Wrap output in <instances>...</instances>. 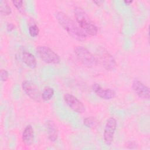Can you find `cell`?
<instances>
[{
	"label": "cell",
	"mask_w": 150,
	"mask_h": 150,
	"mask_svg": "<svg viewBox=\"0 0 150 150\" xmlns=\"http://www.w3.org/2000/svg\"><path fill=\"white\" fill-rule=\"evenodd\" d=\"M55 15L60 26L72 38L79 41H84L86 39L87 35L67 15L63 12L58 11L56 13Z\"/></svg>",
	"instance_id": "cell-1"
},
{
	"label": "cell",
	"mask_w": 150,
	"mask_h": 150,
	"mask_svg": "<svg viewBox=\"0 0 150 150\" xmlns=\"http://www.w3.org/2000/svg\"><path fill=\"white\" fill-rule=\"evenodd\" d=\"M74 16L78 25L87 36H96L98 28L90 20L87 13L80 7L77 6L74 9Z\"/></svg>",
	"instance_id": "cell-2"
},
{
	"label": "cell",
	"mask_w": 150,
	"mask_h": 150,
	"mask_svg": "<svg viewBox=\"0 0 150 150\" xmlns=\"http://www.w3.org/2000/svg\"><path fill=\"white\" fill-rule=\"evenodd\" d=\"M74 52L80 62L87 67H95L98 63L97 57L84 46H77L75 47Z\"/></svg>",
	"instance_id": "cell-3"
},
{
	"label": "cell",
	"mask_w": 150,
	"mask_h": 150,
	"mask_svg": "<svg viewBox=\"0 0 150 150\" xmlns=\"http://www.w3.org/2000/svg\"><path fill=\"white\" fill-rule=\"evenodd\" d=\"M97 59L104 68L108 71L113 70L116 66L114 57L104 47H99L97 51Z\"/></svg>",
	"instance_id": "cell-4"
},
{
	"label": "cell",
	"mask_w": 150,
	"mask_h": 150,
	"mask_svg": "<svg viewBox=\"0 0 150 150\" xmlns=\"http://www.w3.org/2000/svg\"><path fill=\"white\" fill-rule=\"evenodd\" d=\"M37 53L40 58L46 63L56 64L59 63L60 62V58L59 56L47 46H38Z\"/></svg>",
	"instance_id": "cell-5"
},
{
	"label": "cell",
	"mask_w": 150,
	"mask_h": 150,
	"mask_svg": "<svg viewBox=\"0 0 150 150\" xmlns=\"http://www.w3.org/2000/svg\"><path fill=\"white\" fill-rule=\"evenodd\" d=\"M117 128V121L114 117L109 118L105 123L103 138L104 143L107 145H110L114 139V136Z\"/></svg>",
	"instance_id": "cell-6"
},
{
	"label": "cell",
	"mask_w": 150,
	"mask_h": 150,
	"mask_svg": "<svg viewBox=\"0 0 150 150\" xmlns=\"http://www.w3.org/2000/svg\"><path fill=\"white\" fill-rule=\"evenodd\" d=\"M22 87L25 93L32 100L40 102L42 99L39 88L33 81L24 80L22 83Z\"/></svg>",
	"instance_id": "cell-7"
},
{
	"label": "cell",
	"mask_w": 150,
	"mask_h": 150,
	"mask_svg": "<svg viewBox=\"0 0 150 150\" xmlns=\"http://www.w3.org/2000/svg\"><path fill=\"white\" fill-rule=\"evenodd\" d=\"M63 99L66 104L75 112L82 114L86 111L85 106L83 103L74 96L66 93L64 95Z\"/></svg>",
	"instance_id": "cell-8"
},
{
	"label": "cell",
	"mask_w": 150,
	"mask_h": 150,
	"mask_svg": "<svg viewBox=\"0 0 150 150\" xmlns=\"http://www.w3.org/2000/svg\"><path fill=\"white\" fill-rule=\"evenodd\" d=\"M132 88L138 97L145 100H149V88L142 81L138 79H134L132 83Z\"/></svg>",
	"instance_id": "cell-9"
},
{
	"label": "cell",
	"mask_w": 150,
	"mask_h": 150,
	"mask_svg": "<svg viewBox=\"0 0 150 150\" xmlns=\"http://www.w3.org/2000/svg\"><path fill=\"white\" fill-rule=\"evenodd\" d=\"M93 91L100 98L104 100H111L115 97V92L114 90L111 88H104L97 83L93 84L92 87Z\"/></svg>",
	"instance_id": "cell-10"
},
{
	"label": "cell",
	"mask_w": 150,
	"mask_h": 150,
	"mask_svg": "<svg viewBox=\"0 0 150 150\" xmlns=\"http://www.w3.org/2000/svg\"><path fill=\"white\" fill-rule=\"evenodd\" d=\"M22 140L23 143L26 146L32 145L34 141V131L31 125H28L24 129L22 135Z\"/></svg>",
	"instance_id": "cell-11"
},
{
	"label": "cell",
	"mask_w": 150,
	"mask_h": 150,
	"mask_svg": "<svg viewBox=\"0 0 150 150\" xmlns=\"http://www.w3.org/2000/svg\"><path fill=\"white\" fill-rule=\"evenodd\" d=\"M46 128L49 140L52 142L56 141L58 138V131L54 122L51 120L47 121Z\"/></svg>",
	"instance_id": "cell-12"
},
{
	"label": "cell",
	"mask_w": 150,
	"mask_h": 150,
	"mask_svg": "<svg viewBox=\"0 0 150 150\" xmlns=\"http://www.w3.org/2000/svg\"><path fill=\"white\" fill-rule=\"evenodd\" d=\"M22 59L27 66L31 69H34L36 67L37 62L35 57L31 53L24 51L22 54Z\"/></svg>",
	"instance_id": "cell-13"
},
{
	"label": "cell",
	"mask_w": 150,
	"mask_h": 150,
	"mask_svg": "<svg viewBox=\"0 0 150 150\" xmlns=\"http://www.w3.org/2000/svg\"><path fill=\"white\" fill-rule=\"evenodd\" d=\"M54 94V89L52 87H47L44 89L42 93V98L43 101H47L51 100Z\"/></svg>",
	"instance_id": "cell-14"
},
{
	"label": "cell",
	"mask_w": 150,
	"mask_h": 150,
	"mask_svg": "<svg viewBox=\"0 0 150 150\" xmlns=\"http://www.w3.org/2000/svg\"><path fill=\"white\" fill-rule=\"evenodd\" d=\"M0 12L2 15H9L11 13L12 10L8 3L5 1H0Z\"/></svg>",
	"instance_id": "cell-15"
},
{
	"label": "cell",
	"mask_w": 150,
	"mask_h": 150,
	"mask_svg": "<svg viewBox=\"0 0 150 150\" xmlns=\"http://www.w3.org/2000/svg\"><path fill=\"white\" fill-rule=\"evenodd\" d=\"M83 124L88 128H93L97 125V121L93 117H88L84 119Z\"/></svg>",
	"instance_id": "cell-16"
},
{
	"label": "cell",
	"mask_w": 150,
	"mask_h": 150,
	"mask_svg": "<svg viewBox=\"0 0 150 150\" xmlns=\"http://www.w3.org/2000/svg\"><path fill=\"white\" fill-rule=\"evenodd\" d=\"M39 33V27L36 24H33L29 27V33L30 36L36 37Z\"/></svg>",
	"instance_id": "cell-17"
},
{
	"label": "cell",
	"mask_w": 150,
	"mask_h": 150,
	"mask_svg": "<svg viewBox=\"0 0 150 150\" xmlns=\"http://www.w3.org/2000/svg\"><path fill=\"white\" fill-rule=\"evenodd\" d=\"M12 2L18 11H19L21 12H23L24 8L23 1H12Z\"/></svg>",
	"instance_id": "cell-18"
},
{
	"label": "cell",
	"mask_w": 150,
	"mask_h": 150,
	"mask_svg": "<svg viewBox=\"0 0 150 150\" xmlns=\"http://www.w3.org/2000/svg\"><path fill=\"white\" fill-rule=\"evenodd\" d=\"M0 76H1V81H6L8 79L9 73L6 70L1 69V71H0Z\"/></svg>",
	"instance_id": "cell-19"
},
{
	"label": "cell",
	"mask_w": 150,
	"mask_h": 150,
	"mask_svg": "<svg viewBox=\"0 0 150 150\" xmlns=\"http://www.w3.org/2000/svg\"><path fill=\"white\" fill-rule=\"evenodd\" d=\"M6 28H7V30L9 32H11V31H12V30H13L15 29V26L13 23H8L7 24Z\"/></svg>",
	"instance_id": "cell-20"
},
{
	"label": "cell",
	"mask_w": 150,
	"mask_h": 150,
	"mask_svg": "<svg viewBox=\"0 0 150 150\" xmlns=\"http://www.w3.org/2000/svg\"><path fill=\"white\" fill-rule=\"evenodd\" d=\"M93 2L94 3H95L96 5H101L103 2H104V1H93Z\"/></svg>",
	"instance_id": "cell-21"
},
{
	"label": "cell",
	"mask_w": 150,
	"mask_h": 150,
	"mask_svg": "<svg viewBox=\"0 0 150 150\" xmlns=\"http://www.w3.org/2000/svg\"><path fill=\"white\" fill-rule=\"evenodd\" d=\"M132 2H133L132 1H124V3L126 5H128L131 4Z\"/></svg>",
	"instance_id": "cell-22"
}]
</instances>
